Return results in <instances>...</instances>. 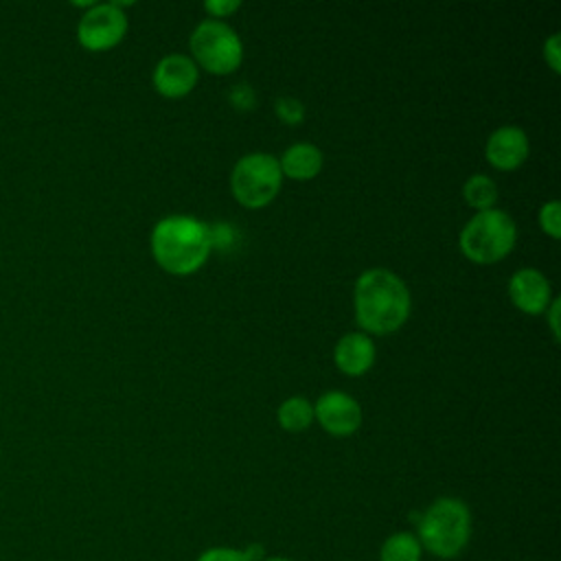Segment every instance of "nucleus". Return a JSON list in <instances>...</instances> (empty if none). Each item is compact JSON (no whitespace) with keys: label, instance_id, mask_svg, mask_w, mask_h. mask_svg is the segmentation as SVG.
<instances>
[{"label":"nucleus","instance_id":"obj_1","mask_svg":"<svg viewBox=\"0 0 561 561\" xmlns=\"http://www.w3.org/2000/svg\"><path fill=\"white\" fill-rule=\"evenodd\" d=\"M405 283L381 267L364 272L355 283V316L364 331L386 335L397 331L410 316Z\"/></svg>","mask_w":561,"mask_h":561},{"label":"nucleus","instance_id":"obj_2","mask_svg":"<svg viewBox=\"0 0 561 561\" xmlns=\"http://www.w3.org/2000/svg\"><path fill=\"white\" fill-rule=\"evenodd\" d=\"M151 252L162 270L180 276L191 274L210 254L208 226L186 215L164 217L153 226Z\"/></svg>","mask_w":561,"mask_h":561},{"label":"nucleus","instance_id":"obj_3","mask_svg":"<svg viewBox=\"0 0 561 561\" xmlns=\"http://www.w3.org/2000/svg\"><path fill=\"white\" fill-rule=\"evenodd\" d=\"M471 513L462 500L438 497L419 519V543L438 559L458 557L469 543Z\"/></svg>","mask_w":561,"mask_h":561},{"label":"nucleus","instance_id":"obj_4","mask_svg":"<svg viewBox=\"0 0 561 561\" xmlns=\"http://www.w3.org/2000/svg\"><path fill=\"white\" fill-rule=\"evenodd\" d=\"M517 239L515 221L497 208L476 213L460 232L462 254L480 265L497 263L504 259Z\"/></svg>","mask_w":561,"mask_h":561},{"label":"nucleus","instance_id":"obj_5","mask_svg":"<svg viewBox=\"0 0 561 561\" xmlns=\"http://www.w3.org/2000/svg\"><path fill=\"white\" fill-rule=\"evenodd\" d=\"M283 182L278 158L272 153H248L237 160L232 175H230V188L239 204L245 208H261L270 204Z\"/></svg>","mask_w":561,"mask_h":561},{"label":"nucleus","instance_id":"obj_6","mask_svg":"<svg viewBox=\"0 0 561 561\" xmlns=\"http://www.w3.org/2000/svg\"><path fill=\"white\" fill-rule=\"evenodd\" d=\"M195 66L213 75H228L239 68L243 59V46L232 26L221 20H204L191 33L188 39Z\"/></svg>","mask_w":561,"mask_h":561},{"label":"nucleus","instance_id":"obj_7","mask_svg":"<svg viewBox=\"0 0 561 561\" xmlns=\"http://www.w3.org/2000/svg\"><path fill=\"white\" fill-rule=\"evenodd\" d=\"M127 33V15L114 2L92 4L77 24V39L85 50L101 53L114 48Z\"/></svg>","mask_w":561,"mask_h":561},{"label":"nucleus","instance_id":"obj_8","mask_svg":"<svg viewBox=\"0 0 561 561\" xmlns=\"http://www.w3.org/2000/svg\"><path fill=\"white\" fill-rule=\"evenodd\" d=\"M313 416L318 423L333 436H348L362 423V410L357 401L346 392H324L313 408Z\"/></svg>","mask_w":561,"mask_h":561},{"label":"nucleus","instance_id":"obj_9","mask_svg":"<svg viewBox=\"0 0 561 561\" xmlns=\"http://www.w3.org/2000/svg\"><path fill=\"white\" fill-rule=\"evenodd\" d=\"M199 70L195 61L186 55H167L158 61L153 70V88L169 99L188 94L197 83Z\"/></svg>","mask_w":561,"mask_h":561},{"label":"nucleus","instance_id":"obj_10","mask_svg":"<svg viewBox=\"0 0 561 561\" xmlns=\"http://www.w3.org/2000/svg\"><path fill=\"white\" fill-rule=\"evenodd\" d=\"M489 164L500 171H513L528 158V136L515 125H504L495 129L484 147Z\"/></svg>","mask_w":561,"mask_h":561},{"label":"nucleus","instance_id":"obj_11","mask_svg":"<svg viewBox=\"0 0 561 561\" xmlns=\"http://www.w3.org/2000/svg\"><path fill=\"white\" fill-rule=\"evenodd\" d=\"M508 296L517 309H522L524 313L537 316L548 309L552 291H550L548 278L539 270L524 267L513 274L508 283Z\"/></svg>","mask_w":561,"mask_h":561},{"label":"nucleus","instance_id":"obj_12","mask_svg":"<svg viewBox=\"0 0 561 561\" xmlns=\"http://www.w3.org/2000/svg\"><path fill=\"white\" fill-rule=\"evenodd\" d=\"M335 364L344 375H364L375 362V344L364 333H346L340 337L333 351Z\"/></svg>","mask_w":561,"mask_h":561},{"label":"nucleus","instance_id":"obj_13","mask_svg":"<svg viewBox=\"0 0 561 561\" xmlns=\"http://www.w3.org/2000/svg\"><path fill=\"white\" fill-rule=\"evenodd\" d=\"M280 173L291 180H311L322 169V151L311 142L291 145L278 160Z\"/></svg>","mask_w":561,"mask_h":561},{"label":"nucleus","instance_id":"obj_14","mask_svg":"<svg viewBox=\"0 0 561 561\" xmlns=\"http://www.w3.org/2000/svg\"><path fill=\"white\" fill-rule=\"evenodd\" d=\"M421 543L412 533L390 535L379 550V561H421Z\"/></svg>","mask_w":561,"mask_h":561},{"label":"nucleus","instance_id":"obj_15","mask_svg":"<svg viewBox=\"0 0 561 561\" xmlns=\"http://www.w3.org/2000/svg\"><path fill=\"white\" fill-rule=\"evenodd\" d=\"M278 423L287 432H302L313 421V405L305 397H289L278 408Z\"/></svg>","mask_w":561,"mask_h":561},{"label":"nucleus","instance_id":"obj_16","mask_svg":"<svg viewBox=\"0 0 561 561\" xmlns=\"http://www.w3.org/2000/svg\"><path fill=\"white\" fill-rule=\"evenodd\" d=\"M462 195L467 199V204L471 208H476L478 213L482 210H489V208H495V202H497V186L491 178L478 173V175H471L465 186H462Z\"/></svg>","mask_w":561,"mask_h":561},{"label":"nucleus","instance_id":"obj_17","mask_svg":"<svg viewBox=\"0 0 561 561\" xmlns=\"http://www.w3.org/2000/svg\"><path fill=\"white\" fill-rule=\"evenodd\" d=\"M276 116L287 125H300L305 118V105L294 96H280L274 101Z\"/></svg>","mask_w":561,"mask_h":561},{"label":"nucleus","instance_id":"obj_18","mask_svg":"<svg viewBox=\"0 0 561 561\" xmlns=\"http://www.w3.org/2000/svg\"><path fill=\"white\" fill-rule=\"evenodd\" d=\"M539 226L541 230L552 237V239H559L561 234V204L557 199L552 202H546L541 208H539Z\"/></svg>","mask_w":561,"mask_h":561},{"label":"nucleus","instance_id":"obj_19","mask_svg":"<svg viewBox=\"0 0 561 561\" xmlns=\"http://www.w3.org/2000/svg\"><path fill=\"white\" fill-rule=\"evenodd\" d=\"M208 237H210V250H224L228 252L237 243V230L230 224H215L208 226Z\"/></svg>","mask_w":561,"mask_h":561},{"label":"nucleus","instance_id":"obj_20","mask_svg":"<svg viewBox=\"0 0 561 561\" xmlns=\"http://www.w3.org/2000/svg\"><path fill=\"white\" fill-rule=\"evenodd\" d=\"M228 99H230V103H232L237 110H241V112L252 110L254 103H256V94H254V90H252L248 83H237V85H232L230 92H228Z\"/></svg>","mask_w":561,"mask_h":561},{"label":"nucleus","instance_id":"obj_21","mask_svg":"<svg viewBox=\"0 0 561 561\" xmlns=\"http://www.w3.org/2000/svg\"><path fill=\"white\" fill-rule=\"evenodd\" d=\"M197 561H248V557L243 554V550H237V548H208L204 550Z\"/></svg>","mask_w":561,"mask_h":561},{"label":"nucleus","instance_id":"obj_22","mask_svg":"<svg viewBox=\"0 0 561 561\" xmlns=\"http://www.w3.org/2000/svg\"><path fill=\"white\" fill-rule=\"evenodd\" d=\"M204 9L213 15V18H226L230 13H234L239 9L237 0H208L204 4Z\"/></svg>","mask_w":561,"mask_h":561},{"label":"nucleus","instance_id":"obj_23","mask_svg":"<svg viewBox=\"0 0 561 561\" xmlns=\"http://www.w3.org/2000/svg\"><path fill=\"white\" fill-rule=\"evenodd\" d=\"M543 57H546L548 66L552 68V72H559V57H561V53H559V33L550 35L548 42L543 44Z\"/></svg>","mask_w":561,"mask_h":561},{"label":"nucleus","instance_id":"obj_24","mask_svg":"<svg viewBox=\"0 0 561 561\" xmlns=\"http://www.w3.org/2000/svg\"><path fill=\"white\" fill-rule=\"evenodd\" d=\"M557 316H559V300H552V305H550V309H548V318H550L552 333H554V337L559 340V324H557Z\"/></svg>","mask_w":561,"mask_h":561},{"label":"nucleus","instance_id":"obj_25","mask_svg":"<svg viewBox=\"0 0 561 561\" xmlns=\"http://www.w3.org/2000/svg\"><path fill=\"white\" fill-rule=\"evenodd\" d=\"M263 561H291V559H285V557H270V559H263Z\"/></svg>","mask_w":561,"mask_h":561}]
</instances>
